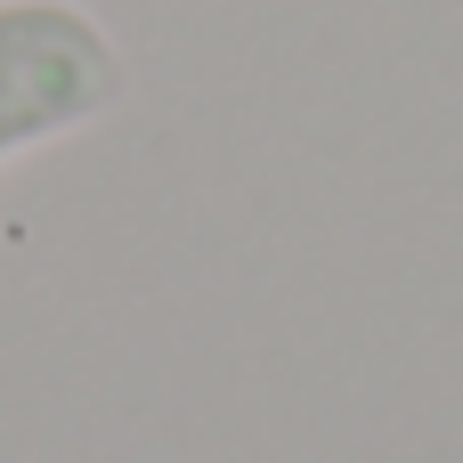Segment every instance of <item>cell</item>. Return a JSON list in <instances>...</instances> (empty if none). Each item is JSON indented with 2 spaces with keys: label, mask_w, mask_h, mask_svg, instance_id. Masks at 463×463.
Wrapping results in <instances>:
<instances>
[{
  "label": "cell",
  "mask_w": 463,
  "mask_h": 463,
  "mask_svg": "<svg viewBox=\"0 0 463 463\" xmlns=\"http://www.w3.org/2000/svg\"><path fill=\"white\" fill-rule=\"evenodd\" d=\"M122 98V49L81 0H0V171L90 130Z\"/></svg>",
  "instance_id": "cell-1"
}]
</instances>
